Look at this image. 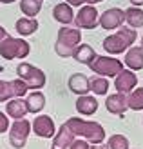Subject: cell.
<instances>
[{
  "instance_id": "1",
  "label": "cell",
  "mask_w": 143,
  "mask_h": 149,
  "mask_svg": "<svg viewBox=\"0 0 143 149\" xmlns=\"http://www.w3.org/2000/svg\"><path fill=\"white\" fill-rule=\"evenodd\" d=\"M65 125L73 131L74 136H84L87 138L89 144H94V146H100L103 140H105V131L103 127L98 122H89V120H84V118H69L65 122Z\"/></svg>"
},
{
  "instance_id": "2",
  "label": "cell",
  "mask_w": 143,
  "mask_h": 149,
  "mask_svg": "<svg viewBox=\"0 0 143 149\" xmlns=\"http://www.w3.org/2000/svg\"><path fill=\"white\" fill-rule=\"evenodd\" d=\"M136 38H138L136 29L122 26V29H118L114 35H111L103 40V49L107 51L109 55H120V53H123V51L129 49L132 44L136 42Z\"/></svg>"
},
{
  "instance_id": "3",
  "label": "cell",
  "mask_w": 143,
  "mask_h": 149,
  "mask_svg": "<svg viewBox=\"0 0 143 149\" xmlns=\"http://www.w3.org/2000/svg\"><path fill=\"white\" fill-rule=\"evenodd\" d=\"M82 42V31L76 27H62L58 31V38H56V44H55V51L58 56L62 58H67V56H73L74 49L80 46Z\"/></svg>"
},
{
  "instance_id": "4",
  "label": "cell",
  "mask_w": 143,
  "mask_h": 149,
  "mask_svg": "<svg viewBox=\"0 0 143 149\" xmlns=\"http://www.w3.org/2000/svg\"><path fill=\"white\" fill-rule=\"evenodd\" d=\"M29 44L22 38H15V36L7 35L6 38L0 42V55L6 60H15V58H26L29 55Z\"/></svg>"
},
{
  "instance_id": "5",
  "label": "cell",
  "mask_w": 143,
  "mask_h": 149,
  "mask_svg": "<svg viewBox=\"0 0 143 149\" xmlns=\"http://www.w3.org/2000/svg\"><path fill=\"white\" fill-rule=\"evenodd\" d=\"M17 74H18V78H22L26 82L29 89H33V91H36V89L46 86V74H44V71L38 69V68H35V65H31V64H27V62L18 64Z\"/></svg>"
},
{
  "instance_id": "6",
  "label": "cell",
  "mask_w": 143,
  "mask_h": 149,
  "mask_svg": "<svg viewBox=\"0 0 143 149\" xmlns=\"http://www.w3.org/2000/svg\"><path fill=\"white\" fill-rule=\"evenodd\" d=\"M89 68H91L93 73H98L100 77H116V74L123 69V64L122 60H118V58H111V56H98L89 64Z\"/></svg>"
},
{
  "instance_id": "7",
  "label": "cell",
  "mask_w": 143,
  "mask_h": 149,
  "mask_svg": "<svg viewBox=\"0 0 143 149\" xmlns=\"http://www.w3.org/2000/svg\"><path fill=\"white\" fill-rule=\"evenodd\" d=\"M29 133H31V122L26 120V118L15 120V124L11 125V131H9V144L15 149H22L27 142Z\"/></svg>"
},
{
  "instance_id": "8",
  "label": "cell",
  "mask_w": 143,
  "mask_h": 149,
  "mask_svg": "<svg viewBox=\"0 0 143 149\" xmlns=\"http://www.w3.org/2000/svg\"><path fill=\"white\" fill-rule=\"evenodd\" d=\"M27 89H29L27 84L22 78L11 80V82L0 80V102H7L11 98H22L27 93Z\"/></svg>"
},
{
  "instance_id": "9",
  "label": "cell",
  "mask_w": 143,
  "mask_h": 149,
  "mask_svg": "<svg viewBox=\"0 0 143 149\" xmlns=\"http://www.w3.org/2000/svg\"><path fill=\"white\" fill-rule=\"evenodd\" d=\"M98 18H100V13L94 6H82L78 9V15L74 17V24L78 29H96L98 26Z\"/></svg>"
},
{
  "instance_id": "10",
  "label": "cell",
  "mask_w": 143,
  "mask_h": 149,
  "mask_svg": "<svg viewBox=\"0 0 143 149\" xmlns=\"http://www.w3.org/2000/svg\"><path fill=\"white\" fill-rule=\"evenodd\" d=\"M136 86H138V77H136V73H132L131 69H122L114 77V87H116L118 93L129 95Z\"/></svg>"
},
{
  "instance_id": "11",
  "label": "cell",
  "mask_w": 143,
  "mask_h": 149,
  "mask_svg": "<svg viewBox=\"0 0 143 149\" xmlns=\"http://www.w3.org/2000/svg\"><path fill=\"white\" fill-rule=\"evenodd\" d=\"M125 22V13L118 7H111L103 15H100L98 18V26H102L103 29H118L122 27V24Z\"/></svg>"
},
{
  "instance_id": "12",
  "label": "cell",
  "mask_w": 143,
  "mask_h": 149,
  "mask_svg": "<svg viewBox=\"0 0 143 149\" xmlns=\"http://www.w3.org/2000/svg\"><path fill=\"white\" fill-rule=\"evenodd\" d=\"M31 129L35 131L36 136L40 138H53L56 133V127H55V122L53 118L47 116V115H40L35 118V122L31 124Z\"/></svg>"
},
{
  "instance_id": "13",
  "label": "cell",
  "mask_w": 143,
  "mask_h": 149,
  "mask_svg": "<svg viewBox=\"0 0 143 149\" xmlns=\"http://www.w3.org/2000/svg\"><path fill=\"white\" fill-rule=\"evenodd\" d=\"M105 107H107L109 113L112 115H120L122 116L127 109H129V106H127V95L123 93H114V95H109L107 100H105Z\"/></svg>"
},
{
  "instance_id": "14",
  "label": "cell",
  "mask_w": 143,
  "mask_h": 149,
  "mask_svg": "<svg viewBox=\"0 0 143 149\" xmlns=\"http://www.w3.org/2000/svg\"><path fill=\"white\" fill-rule=\"evenodd\" d=\"M74 138L76 136L73 135V131L64 124L62 127L55 133V136H53V147L55 149H69V146L73 144Z\"/></svg>"
},
{
  "instance_id": "15",
  "label": "cell",
  "mask_w": 143,
  "mask_h": 149,
  "mask_svg": "<svg viewBox=\"0 0 143 149\" xmlns=\"http://www.w3.org/2000/svg\"><path fill=\"white\" fill-rule=\"evenodd\" d=\"M125 65L131 71L143 69V47L134 46V47H131L129 51H127V55H125Z\"/></svg>"
},
{
  "instance_id": "16",
  "label": "cell",
  "mask_w": 143,
  "mask_h": 149,
  "mask_svg": "<svg viewBox=\"0 0 143 149\" xmlns=\"http://www.w3.org/2000/svg\"><path fill=\"white\" fill-rule=\"evenodd\" d=\"M53 17H55L56 22H60V24H71V22L74 20V13H73V6L65 4V2H60L55 6V9H53Z\"/></svg>"
},
{
  "instance_id": "17",
  "label": "cell",
  "mask_w": 143,
  "mask_h": 149,
  "mask_svg": "<svg viewBox=\"0 0 143 149\" xmlns=\"http://www.w3.org/2000/svg\"><path fill=\"white\" fill-rule=\"evenodd\" d=\"M96 109H98V100L94 98V96H91V95H80V98L76 100V111L80 115L89 116V115L96 113Z\"/></svg>"
},
{
  "instance_id": "18",
  "label": "cell",
  "mask_w": 143,
  "mask_h": 149,
  "mask_svg": "<svg viewBox=\"0 0 143 149\" xmlns=\"http://www.w3.org/2000/svg\"><path fill=\"white\" fill-rule=\"evenodd\" d=\"M26 107H27V113H40V111L46 107V96L40 89H36L33 91L31 95L26 98Z\"/></svg>"
},
{
  "instance_id": "19",
  "label": "cell",
  "mask_w": 143,
  "mask_h": 149,
  "mask_svg": "<svg viewBox=\"0 0 143 149\" xmlns=\"http://www.w3.org/2000/svg\"><path fill=\"white\" fill-rule=\"evenodd\" d=\"M67 86H69V89L74 95H87L89 93V78L82 73L73 74L69 78V82H67Z\"/></svg>"
},
{
  "instance_id": "20",
  "label": "cell",
  "mask_w": 143,
  "mask_h": 149,
  "mask_svg": "<svg viewBox=\"0 0 143 149\" xmlns=\"http://www.w3.org/2000/svg\"><path fill=\"white\" fill-rule=\"evenodd\" d=\"M6 111H7V116L15 118V120H18V118H24V116L27 115L26 100H22V98H11V100H7Z\"/></svg>"
},
{
  "instance_id": "21",
  "label": "cell",
  "mask_w": 143,
  "mask_h": 149,
  "mask_svg": "<svg viewBox=\"0 0 143 149\" xmlns=\"http://www.w3.org/2000/svg\"><path fill=\"white\" fill-rule=\"evenodd\" d=\"M73 56H74V60H76V62L89 65V64H91L94 58H96V51H94L91 46H87V44H80V46L74 49Z\"/></svg>"
},
{
  "instance_id": "22",
  "label": "cell",
  "mask_w": 143,
  "mask_h": 149,
  "mask_svg": "<svg viewBox=\"0 0 143 149\" xmlns=\"http://www.w3.org/2000/svg\"><path fill=\"white\" fill-rule=\"evenodd\" d=\"M123 13H125V22L129 24V27H132V29L143 27V9L141 7L132 6V7H129V9L123 11Z\"/></svg>"
},
{
  "instance_id": "23",
  "label": "cell",
  "mask_w": 143,
  "mask_h": 149,
  "mask_svg": "<svg viewBox=\"0 0 143 149\" xmlns=\"http://www.w3.org/2000/svg\"><path fill=\"white\" fill-rule=\"evenodd\" d=\"M15 27H17V31L22 35V36H29L36 33V29H38V20L36 18H18L17 24H15Z\"/></svg>"
},
{
  "instance_id": "24",
  "label": "cell",
  "mask_w": 143,
  "mask_h": 149,
  "mask_svg": "<svg viewBox=\"0 0 143 149\" xmlns=\"http://www.w3.org/2000/svg\"><path fill=\"white\" fill-rule=\"evenodd\" d=\"M127 106L132 111H143V87H136L127 95Z\"/></svg>"
},
{
  "instance_id": "25",
  "label": "cell",
  "mask_w": 143,
  "mask_h": 149,
  "mask_svg": "<svg viewBox=\"0 0 143 149\" xmlns=\"http://www.w3.org/2000/svg\"><path fill=\"white\" fill-rule=\"evenodd\" d=\"M20 9L27 18H35L42 9V0H20Z\"/></svg>"
},
{
  "instance_id": "26",
  "label": "cell",
  "mask_w": 143,
  "mask_h": 149,
  "mask_svg": "<svg viewBox=\"0 0 143 149\" xmlns=\"http://www.w3.org/2000/svg\"><path fill=\"white\" fill-rule=\"evenodd\" d=\"M109 87V80L105 77H96L89 80V91H93L94 95H107Z\"/></svg>"
},
{
  "instance_id": "27",
  "label": "cell",
  "mask_w": 143,
  "mask_h": 149,
  "mask_svg": "<svg viewBox=\"0 0 143 149\" xmlns=\"http://www.w3.org/2000/svg\"><path fill=\"white\" fill-rule=\"evenodd\" d=\"M107 149H129V140L123 135H112L107 140Z\"/></svg>"
},
{
  "instance_id": "28",
  "label": "cell",
  "mask_w": 143,
  "mask_h": 149,
  "mask_svg": "<svg viewBox=\"0 0 143 149\" xmlns=\"http://www.w3.org/2000/svg\"><path fill=\"white\" fill-rule=\"evenodd\" d=\"M69 149H91V144L87 140H82V138H74L73 144L69 146Z\"/></svg>"
},
{
  "instance_id": "29",
  "label": "cell",
  "mask_w": 143,
  "mask_h": 149,
  "mask_svg": "<svg viewBox=\"0 0 143 149\" xmlns=\"http://www.w3.org/2000/svg\"><path fill=\"white\" fill-rule=\"evenodd\" d=\"M9 129V116H6V113L0 111V133H6Z\"/></svg>"
},
{
  "instance_id": "30",
  "label": "cell",
  "mask_w": 143,
  "mask_h": 149,
  "mask_svg": "<svg viewBox=\"0 0 143 149\" xmlns=\"http://www.w3.org/2000/svg\"><path fill=\"white\" fill-rule=\"evenodd\" d=\"M65 4H69V6H74V7H80L82 4H84V0H65Z\"/></svg>"
},
{
  "instance_id": "31",
  "label": "cell",
  "mask_w": 143,
  "mask_h": 149,
  "mask_svg": "<svg viewBox=\"0 0 143 149\" xmlns=\"http://www.w3.org/2000/svg\"><path fill=\"white\" fill-rule=\"evenodd\" d=\"M129 2H131L132 6H136V7H141V6H143V0H129Z\"/></svg>"
},
{
  "instance_id": "32",
  "label": "cell",
  "mask_w": 143,
  "mask_h": 149,
  "mask_svg": "<svg viewBox=\"0 0 143 149\" xmlns=\"http://www.w3.org/2000/svg\"><path fill=\"white\" fill-rule=\"evenodd\" d=\"M6 36H7V31H6L4 27H0V42H2V40L6 38Z\"/></svg>"
},
{
  "instance_id": "33",
  "label": "cell",
  "mask_w": 143,
  "mask_h": 149,
  "mask_svg": "<svg viewBox=\"0 0 143 149\" xmlns=\"http://www.w3.org/2000/svg\"><path fill=\"white\" fill-rule=\"evenodd\" d=\"M89 4V6H94V4H98V2H103V0H84V4Z\"/></svg>"
},
{
  "instance_id": "34",
  "label": "cell",
  "mask_w": 143,
  "mask_h": 149,
  "mask_svg": "<svg viewBox=\"0 0 143 149\" xmlns=\"http://www.w3.org/2000/svg\"><path fill=\"white\" fill-rule=\"evenodd\" d=\"M2 4H13V2H17V0H0Z\"/></svg>"
},
{
  "instance_id": "35",
  "label": "cell",
  "mask_w": 143,
  "mask_h": 149,
  "mask_svg": "<svg viewBox=\"0 0 143 149\" xmlns=\"http://www.w3.org/2000/svg\"><path fill=\"white\" fill-rule=\"evenodd\" d=\"M141 47H143V36H141Z\"/></svg>"
},
{
  "instance_id": "36",
  "label": "cell",
  "mask_w": 143,
  "mask_h": 149,
  "mask_svg": "<svg viewBox=\"0 0 143 149\" xmlns=\"http://www.w3.org/2000/svg\"><path fill=\"white\" fill-rule=\"evenodd\" d=\"M51 149H55V147H51Z\"/></svg>"
},
{
  "instance_id": "37",
  "label": "cell",
  "mask_w": 143,
  "mask_h": 149,
  "mask_svg": "<svg viewBox=\"0 0 143 149\" xmlns=\"http://www.w3.org/2000/svg\"><path fill=\"white\" fill-rule=\"evenodd\" d=\"M93 149H94V147H93Z\"/></svg>"
}]
</instances>
